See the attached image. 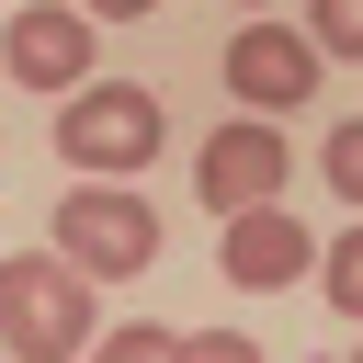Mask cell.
<instances>
[{
    "instance_id": "6da1fadb",
    "label": "cell",
    "mask_w": 363,
    "mask_h": 363,
    "mask_svg": "<svg viewBox=\"0 0 363 363\" xmlns=\"http://www.w3.org/2000/svg\"><path fill=\"white\" fill-rule=\"evenodd\" d=\"M159 147H170V113H159V91H147V79H91V91H68V102H57V159H68V170H91V182L147 170Z\"/></svg>"
},
{
    "instance_id": "7a4b0ae2",
    "label": "cell",
    "mask_w": 363,
    "mask_h": 363,
    "mask_svg": "<svg viewBox=\"0 0 363 363\" xmlns=\"http://www.w3.org/2000/svg\"><path fill=\"white\" fill-rule=\"evenodd\" d=\"M0 352L11 363H79L91 352V284L57 250H11L0 261Z\"/></svg>"
},
{
    "instance_id": "3957f363",
    "label": "cell",
    "mask_w": 363,
    "mask_h": 363,
    "mask_svg": "<svg viewBox=\"0 0 363 363\" xmlns=\"http://www.w3.org/2000/svg\"><path fill=\"white\" fill-rule=\"evenodd\" d=\"M57 261H68L79 284H125V272H147V261H159V204L125 193V182H79V193H57Z\"/></svg>"
},
{
    "instance_id": "277c9868",
    "label": "cell",
    "mask_w": 363,
    "mask_h": 363,
    "mask_svg": "<svg viewBox=\"0 0 363 363\" xmlns=\"http://www.w3.org/2000/svg\"><path fill=\"white\" fill-rule=\"evenodd\" d=\"M284 182H295V159H284V125H261V113H238V125H216V136L193 147V193H204L216 216L284 204Z\"/></svg>"
},
{
    "instance_id": "5b68a950",
    "label": "cell",
    "mask_w": 363,
    "mask_h": 363,
    "mask_svg": "<svg viewBox=\"0 0 363 363\" xmlns=\"http://www.w3.org/2000/svg\"><path fill=\"white\" fill-rule=\"evenodd\" d=\"M318 68H329V57H318V45L295 34V23H272V11L227 34V91H238V102H250L261 125H272V113H295V102L318 91Z\"/></svg>"
},
{
    "instance_id": "8992f818",
    "label": "cell",
    "mask_w": 363,
    "mask_h": 363,
    "mask_svg": "<svg viewBox=\"0 0 363 363\" xmlns=\"http://www.w3.org/2000/svg\"><path fill=\"white\" fill-rule=\"evenodd\" d=\"M0 68H11L23 91H91V11L23 0V11L0 23Z\"/></svg>"
},
{
    "instance_id": "52a82bcc",
    "label": "cell",
    "mask_w": 363,
    "mask_h": 363,
    "mask_svg": "<svg viewBox=\"0 0 363 363\" xmlns=\"http://www.w3.org/2000/svg\"><path fill=\"white\" fill-rule=\"evenodd\" d=\"M227 284H250V295H272V284H295L306 261H318V238H306V216L295 204H250V216H227Z\"/></svg>"
},
{
    "instance_id": "ba28073f",
    "label": "cell",
    "mask_w": 363,
    "mask_h": 363,
    "mask_svg": "<svg viewBox=\"0 0 363 363\" xmlns=\"http://www.w3.org/2000/svg\"><path fill=\"white\" fill-rule=\"evenodd\" d=\"M91 363H182V329L125 318V329H102V340H91Z\"/></svg>"
},
{
    "instance_id": "9c48e42d",
    "label": "cell",
    "mask_w": 363,
    "mask_h": 363,
    "mask_svg": "<svg viewBox=\"0 0 363 363\" xmlns=\"http://www.w3.org/2000/svg\"><path fill=\"white\" fill-rule=\"evenodd\" d=\"M318 170H329V193H340V204L363 216V113H352V125H329V147H318Z\"/></svg>"
},
{
    "instance_id": "30bf717a",
    "label": "cell",
    "mask_w": 363,
    "mask_h": 363,
    "mask_svg": "<svg viewBox=\"0 0 363 363\" xmlns=\"http://www.w3.org/2000/svg\"><path fill=\"white\" fill-rule=\"evenodd\" d=\"M306 45L318 57H363V0H306Z\"/></svg>"
},
{
    "instance_id": "8fae6325",
    "label": "cell",
    "mask_w": 363,
    "mask_h": 363,
    "mask_svg": "<svg viewBox=\"0 0 363 363\" xmlns=\"http://www.w3.org/2000/svg\"><path fill=\"white\" fill-rule=\"evenodd\" d=\"M329 306H340V318H363V227L329 250Z\"/></svg>"
},
{
    "instance_id": "7c38bea8",
    "label": "cell",
    "mask_w": 363,
    "mask_h": 363,
    "mask_svg": "<svg viewBox=\"0 0 363 363\" xmlns=\"http://www.w3.org/2000/svg\"><path fill=\"white\" fill-rule=\"evenodd\" d=\"M182 363H261L250 329H182Z\"/></svg>"
},
{
    "instance_id": "4fadbf2b",
    "label": "cell",
    "mask_w": 363,
    "mask_h": 363,
    "mask_svg": "<svg viewBox=\"0 0 363 363\" xmlns=\"http://www.w3.org/2000/svg\"><path fill=\"white\" fill-rule=\"evenodd\" d=\"M68 11H91V23H147L159 0H68Z\"/></svg>"
},
{
    "instance_id": "5bb4252c",
    "label": "cell",
    "mask_w": 363,
    "mask_h": 363,
    "mask_svg": "<svg viewBox=\"0 0 363 363\" xmlns=\"http://www.w3.org/2000/svg\"><path fill=\"white\" fill-rule=\"evenodd\" d=\"M261 11H272V0H250V23H261Z\"/></svg>"
},
{
    "instance_id": "9a60e30c",
    "label": "cell",
    "mask_w": 363,
    "mask_h": 363,
    "mask_svg": "<svg viewBox=\"0 0 363 363\" xmlns=\"http://www.w3.org/2000/svg\"><path fill=\"white\" fill-rule=\"evenodd\" d=\"M352 363H363V352H352Z\"/></svg>"
}]
</instances>
